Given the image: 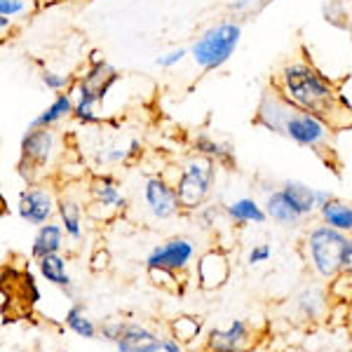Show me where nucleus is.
Segmentation results:
<instances>
[{"label":"nucleus","instance_id":"5701e85b","mask_svg":"<svg viewBox=\"0 0 352 352\" xmlns=\"http://www.w3.org/2000/svg\"><path fill=\"white\" fill-rule=\"evenodd\" d=\"M64 322H66V327L71 329L73 333H78L80 338H96L94 322L87 317V312H85V308L80 303H76V305H71V308H68Z\"/></svg>","mask_w":352,"mask_h":352},{"label":"nucleus","instance_id":"393cba45","mask_svg":"<svg viewBox=\"0 0 352 352\" xmlns=\"http://www.w3.org/2000/svg\"><path fill=\"white\" fill-rule=\"evenodd\" d=\"M172 333L181 343H190L192 338H200L202 333V322L195 317H176L172 322Z\"/></svg>","mask_w":352,"mask_h":352},{"label":"nucleus","instance_id":"39448f33","mask_svg":"<svg viewBox=\"0 0 352 352\" xmlns=\"http://www.w3.org/2000/svg\"><path fill=\"white\" fill-rule=\"evenodd\" d=\"M214 184V162L209 157H195L181 169L176 181V195H179L181 209H200L207 200Z\"/></svg>","mask_w":352,"mask_h":352},{"label":"nucleus","instance_id":"a211bd4d","mask_svg":"<svg viewBox=\"0 0 352 352\" xmlns=\"http://www.w3.org/2000/svg\"><path fill=\"white\" fill-rule=\"evenodd\" d=\"M89 192H92L96 204H101V207L124 209V204H127V200H124V197L120 195V190H118L116 179L109 174L96 176V179L92 181V186H89Z\"/></svg>","mask_w":352,"mask_h":352},{"label":"nucleus","instance_id":"7ed1b4c3","mask_svg":"<svg viewBox=\"0 0 352 352\" xmlns=\"http://www.w3.org/2000/svg\"><path fill=\"white\" fill-rule=\"evenodd\" d=\"M242 38V26L237 21H219L192 43L190 56L202 71H217L235 54Z\"/></svg>","mask_w":352,"mask_h":352},{"label":"nucleus","instance_id":"4be33fe9","mask_svg":"<svg viewBox=\"0 0 352 352\" xmlns=\"http://www.w3.org/2000/svg\"><path fill=\"white\" fill-rule=\"evenodd\" d=\"M56 214H59V223L64 226L66 235L73 237V240H80L82 237V207L73 200H59V207H56Z\"/></svg>","mask_w":352,"mask_h":352},{"label":"nucleus","instance_id":"f03ea898","mask_svg":"<svg viewBox=\"0 0 352 352\" xmlns=\"http://www.w3.org/2000/svg\"><path fill=\"white\" fill-rule=\"evenodd\" d=\"M277 87L298 109L317 113L327 120L336 111L338 92L333 89L331 80L310 64H303V61H294V64H287L282 68Z\"/></svg>","mask_w":352,"mask_h":352},{"label":"nucleus","instance_id":"20e7f679","mask_svg":"<svg viewBox=\"0 0 352 352\" xmlns=\"http://www.w3.org/2000/svg\"><path fill=\"white\" fill-rule=\"evenodd\" d=\"M348 237L345 232H340L331 226L322 223L315 226L308 232V258L312 270L324 280H333L336 275L343 272V254L348 247Z\"/></svg>","mask_w":352,"mask_h":352},{"label":"nucleus","instance_id":"c9c22d12","mask_svg":"<svg viewBox=\"0 0 352 352\" xmlns=\"http://www.w3.org/2000/svg\"><path fill=\"white\" fill-rule=\"evenodd\" d=\"M247 8H249V0H237V3H232V10H235V12H244Z\"/></svg>","mask_w":352,"mask_h":352},{"label":"nucleus","instance_id":"c756f323","mask_svg":"<svg viewBox=\"0 0 352 352\" xmlns=\"http://www.w3.org/2000/svg\"><path fill=\"white\" fill-rule=\"evenodd\" d=\"M24 292H26V300L31 305H36L41 300V289L36 285V277L31 272H24Z\"/></svg>","mask_w":352,"mask_h":352},{"label":"nucleus","instance_id":"ddd939ff","mask_svg":"<svg viewBox=\"0 0 352 352\" xmlns=\"http://www.w3.org/2000/svg\"><path fill=\"white\" fill-rule=\"evenodd\" d=\"M230 275L228 258L221 252H207L197 263V280L202 289H219L226 285Z\"/></svg>","mask_w":352,"mask_h":352},{"label":"nucleus","instance_id":"473e14b6","mask_svg":"<svg viewBox=\"0 0 352 352\" xmlns=\"http://www.w3.org/2000/svg\"><path fill=\"white\" fill-rule=\"evenodd\" d=\"M352 272V235L348 237V247H345L343 254V275H350Z\"/></svg>","mask_w":352,"mask_h":352},{"label":"nucleus","instance_id":"e433bc0d","mask_svg":"<svg viewBox=\"0 0 352 352\" xmlns=\"http://www.w3.org/2000/svg\"><path fill=\"white\" fill-rule=\"evenodd\" d=\"M336 3H340V5H343V3H348V0H336Z\"/></svg>","mask_w":352,"mask_h":352},{"label":"nucleus","instance_id":"b1692460","mask_svg":"<svg viewBox=\"0 0 352 352\" xmlns=\"http://www.w3.org/2000/svg\"><path fill=\"white\" fill-rule=\"evenodd\" d=\"M192 146H195V151L200 153V155L209 157V160H219V162H223V164H232V162H235L230 146L219 144V141H214L212 136H207V134L197 136Z\"/></svg>","mask_w":352,"mask_h":352},{"label":"nucleus","instance_id":"72a5a7b5","mask_svg":"<svg viewBox=\"0 0 352 352\" xmlns=\"http://www.w3.org/2000/svg\"><path fill=\"white\" fill-rule=\"evenodd\" d=\"M162 352H184V348H181V340H176L174 336L162 338Z\"/></svg>","mask_w":352,"mask_h":352},{"label":"nucleus","instance_id":"dca6fc26","mask_svg":"<svg viewBox=\"0 0 352 352\" xmlns=\"http://www.w3.org/2000/svg\"><path fill=\"white\" fill-rule=\"evenodd\" d=\"M73 111H76V99H73V94L71 92L56 94V99L52 104H50L41 116L33 118L31 127H54V124H59L61 120H66L68 116H73Z\"/></svg>","mask_w":352,"mask_h":352},{"label":"nucleus","instance_id":"cd10ccee","mask_svg":"<svg viewBox=\"0 0 352 352\" xmlns=\"http://www.w3.org/2000/svg\"><path fill=\"white\" fill-rule=\"evenodd\" d=\"M43 85L52 92H66L68 85H71V78L64 76V73H56V71H43Z\"/></svg>","mask_w":352,"mask_h":352},{"label":"nucleus","instance_id":"6ab92c4d","mask_svg":"<svg viewBox=\"0 0 352 352\" xmlns=\"http://www.w3.org/2000/svg\"><path fill=\"white\" fill-rule=\"evenodd\" d=\"M38 272L43 275V280H47L50 285L61 289H68L73 282L66 268V258L61 254H47V256L38 258Z\"/></svg>","mask_w":352,"mask_h":352},{"label":"nucleus","instance_id":"4468645a","mask_svg":"<svg viewBox=\"0 0 352 352\" xmlns=\"http://www.w3.org/2000/svg\"><path fill=\"white\" fill-rule=\"evenodd\" d=\"M64 235H66V230L61 223L50 221V223L41 226L36 232V237H33L31 256L38 261V258L47 256V254H59L61 249H64Z\"/></svg>","mask_w":352,"mask_h":352},{"label":"nucleus","instance_id":"412c9836","mask_svg":"<svg viewBox=\"0 0 352 352\" xmlns=\"http://www.w3.org/2000/svg\"><path fill=\"white\" fill-rule=\"evenodd\" d=\"M285 192L289 200L296 204V209L303 217H310L312 212H320V204H317V188H310L308 184H300V181H287Z\"/></svg>","mask_w":352,"mask_h":352},{"label":"nucleus","instance_id":"6e6552de","mask_svg":"<svg viewBox=\"0 0 352 352\" xmlns=\"http://www.w3.org/2000/svg\"><path fill=\"white\" fill-rule=\"evenodd\" d=\"M56 141L52 127H31L21 139V167H45L54 157Z\"/></svg>","mask_w":352,"mask_h":352},{"label":"nucleus","instance_id":"9d476101","mask_svg":"<svg viewBox=\"0 0 352 352\" xmlns=\"http://www.w3.org/2000/svg\"><path fill=\"white\" fill-rule=\"evenodd\" d=\"M144 200H146V204H148V212L155 219H172L174 214L181 209L176 188L174 186H169L164 179H160V176H153V179L146 181Z\"/></svg>","mask_w":352,"mask_h":352},{"label":"nucleus","instance_id":"423d86ee","mask_svg":"<svg viewBox=\"0 0 352 352\" xmlns=\"http://www.w3.org/2000/svg\"><path fill=\"white\" fill-rule=\"evenodd\" d=\"M192 256H195V244L188 237H172V240L157 244L153 249L148 258H146V265H148V270L179 272L188 268Z\"/></svg>","mask_w":352,"mask_h":352},{"label":"nucleus","instance_id":"f257e3e1","mask_svg":"<svg viewBox=\"0 0 352 352\" xmlns=\"http://www.w3.org/2000/svg\"><path fill=\"white\" fill-rule=\"evenodd\" d=\"M256 122L315 153H320L331 139V124L327 118L298 109L280 92V87L263 92L256 109Z\"/></svg>","mask_w":352,"mask_h":352},{"label":"nucleus","instance_id":"4c0bfd02","mask_svg":"<svg viewBox=\"0 0 352 352\" xmlns=\"http://www.w3.org/2000/svg\"><path fill=\"white\" fill-rule=\"evenodd\" d=\"M350 348H352V336H350Z\"/></svg>","mask_w":352,"mask_h":352},{"label":"nucleus","instance_id":"2eb2a0df","mask_svg":"<svg viewBox=\"0 0 352 352\" xmlns=\"http://www.w3.org/2000/svg\"><path fill=\"white\" fill-rule=\"evenodd\" d=\"M265 212H268V219H272L280 226H296L298 221H303L305 217L296 209V204L289 200V195L285 188L272 190L265 200Z\"/></svg>","mask_w":352,"mask_h":352},{"label":"nucleus","instance_id":"2f4dec72","mask_svg":"<svg viewBox=\"0 0 352 352\" xmlns=\"http://www.w3.org/2000/svg\"><path fill=\"white\" fill-rule=\"evenodd\" d=\"M124 327H127V324H124L122 320H111V322H106V324L101 327V333H104L106 338H109V340H113V343H116V340L122 336Z\"/></svg>","mask_w":352,"mask_h":352},{"label":"nucleus","instance_id":"bb28decb","mask_svg":"<svg viewBox=\"0 0 352 352\" xmlns=\"http://www.w3.org/2000/svg\"><path fill=\"white\" fill-rule=\"evenodd\" d=\"M298 308L303 315H308V317H317L320 315V310L324 308V296H322L320 292H305L303 296L298 298Z\"/></svg>","mask_w":352,"mask_h":352},{"label":"nucleus","instance_id":"c85d7f7f","mask_svg":"<svg viewBox=\"0 0 352 352\" xmlns=\"http://www.w3.org/2000/svg\"><path fill=\"white\" fill-rule=\"evenodd\" d=\"M270 256H272V249L268 247V244H256V247L249 252L247 261H249V265H261V263H265Z\"/></svg>","mask_w":352,"mask_h":352},{"label":"nucleus","instance_id":"f704fd0d","mask_svg":"<svg viewBox=\"0 0 352 352\" xmlns=\"http://www.w3.org/2000/svg\"><path fill=\"white\" fill-rule=\"evenodd\" d=\"M331 197L333 195L329 190H320V188H317V204H320V207H324V204L331 200Z\"/></svg>","mask_w":352,"mask_h":352},{"label":"nucleus","instance_id":"aec40b11","mask_svg":"<svg viewBox=\"0 0 352 352\" xmlns=\"http://www.w3.org/2000/svg\"><path fill=\"white\" fill-rule=\"evenodd\" d=\"M228 217L235 221V223H265V219H268V212H265V207H261L256 200H252V197H242V200H235L232 204H228Z\"/></svg>","mask_w":352,"mask_h":352},{"label":"nucleus","instance_id":"7c9ffc66","mask_svg":"<svg viewBox=\"0 0 352 352\" xmlns=\"http://www.w3.org/2000/svg\"><path fill=\"white\" fill-rule=\"evenodd\" d=\"M186 54H188V52H186V50H172V52H167V54L157 56L155 64H157V66H162V68H172V66H176V64H181Z\"/></svg>","mask_w":352,"mask_h":352},{"label":"nucleus","instance_id":"a878e982","mask_svg":"<svg viewBox=\"0 0 352 352\" xmlns=\"http://www.w3.org/2000/svg\"><path fill=\"white\" fill-rule=\"evenodd\" d=\"M31 8H33L31 0H0V28L5 31L10 21L31 12Z\"/></svg>","mask_w":352,"mask_h":352},{"label":"nucleus","instance_id":"f3484780","mask_svg":"<svg viewBox=\"0 0 352 352\" xmlns=\"http://www.w3.org/2000/svg\"><path fill=\"white\" fill-rule=\"evenodd\" d=\"M320 217L327 226L345 232V235H352V204L331 197L324 207H320Z\"/></svg>","mask_w":352,"mask_h":352},{"label":"nucleus","instance_id":"9b49d317","mask_svg":"<svg viewBox=\"0 0 352 352\" xmlns=\"http://www.w3.org/2000/svg\"><path fill=\"white\" fill-rule=\"evenodd\" d=\"M80 80L87 82L89 87L99 94V99L104 101L106 94L111 92V87L118 82V71L99 52H92V56H89V66L80 76Z\"/></svg>","mask_w":352,"mask_h":352},{"label":"nucleus","instance_id":"0eeeda50","mask_svg":"<svg viewBox=\"0 0 352 352\" xmlns=\"http://www.w3.org/2000/svg\"><path fill=\"white\" fill-rule=\"evenodd\" d=\"M56 207H59V202L54 200L52 190L43 188V186H33V188L21 190L16 212H19L24 223L41 228V226L52 221V217L56 214Z\"/></svg>","mask_w":352,"mask_h":352},{"label":"nucleus","instance_id":"1a4fd4ad","mask_svg":"<svg viewBox=\"0 0 352 352\" xmlns=\"http://www.w3.org/2000/svg\"><path fill=\"white\" fill-rule=\"evenodd\" d=\"M254 343L256 340L244 320H232L228 329H212L207 336L209 352H249Z\"/></svg>","mask_w":352,"mask_h":352},{"label":"nucleus","instance_id":"f8f14e48","mask_svg":"<svg viewBox=\"0 0 352 352\" xmlns=\"http://www.w3.org/2000/svg\"><path fill=\"white\" fill-rule=\"evenodd\" d=\"M116 348L118 352H160L162 338L141 324H127L122 336L116 340Z\"/></svg>","mask_w":352,"mask_h":352}]
</instances>
